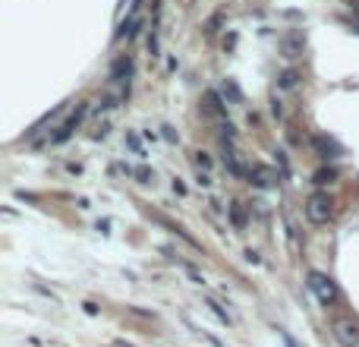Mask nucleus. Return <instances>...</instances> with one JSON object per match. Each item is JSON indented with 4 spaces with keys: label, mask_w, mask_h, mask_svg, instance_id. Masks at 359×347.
I'll use <instances>...</instances> for the list:
<instances>
[{
    "label": "nucleus",
    "mask_w": 359,
    "mask_h": 347,
    "mask_svg": "<svg viewBox=\"0 0 359 347\" xmlns=\"http://www.w3.org/2000/svg\"><path fill=\"white\" fill-rule=\"evenodd\" d=\"M231 218H233V225H237L240 231L246 227V211H243V205H240V202H233V205H231Z\"/></svg>",
    "instance_id": "11"
},
{
    "label": "nucleus",
    "mask_w": 359,
    "mask_h": 347,
    "mask_svg": "<svg viewBox=\"0 0 359 347\" xmlns=\"http://www.w3.org/2000/svg\"><path fill=\"white\" fill-rule=\"evenodd\" d=\"M278 82H281V89H297V86H299V73H297V70H284Z\"/></svg>",
    "instance_id": "10"
},
{
    "label": "nucleus",
    "mask_w": 359,
    "mask_h": 347,
    "mask_svg": "<svg viewBox=\"0 0 359 347\" xmlns=\"http://www.w3.org/2000/svg\"><path fill=\"white\" fill-rule=\"evenodd\" d=\"M208 307H211V313H215L217 319H221V322H227V325H231V313H227V309H224L221 303H217V300H208Z\"/></svg>",
    "instance_id": "12"
},
{
    "label": "nucleus",
    "mask_w": 359,
    "mask_h": 347,
    "mask_svg": "<svg viewBox=\"0 0 359 347\" xmlns=\"http://www.w3.org/2000/svg\"><path fill=\"white\" fill-rule=\"evenodd\" d=\"M205 104H208V111L215 117H227V104H221V98H217V92H205Z\"/></svg>",
    "instance_id": "8"
},
{
    "label": "nucleus",
    "mask_w": 359,
    "mask_h": 347,
    "mask_svg": "<svg viewBox=\"0 0 359 347\" xmlns=\"http://www.w3.org/2000/svg\"><path fill=\"white\" fill-rule=\"evenodd\" d=\"M312 149L319 152L322 158H337V155H344V149H340L334 139H328V136H312Z\"/></svg>",
    "instance_id": "4"
},
{
    "label": "nucleus",
    "mask_w": 359,
    "mask_h": 347,
    "mask_svg": "<svg viewBox=\"0 0 359 347\" xmlns=\"http://www.w3.org/2000/svg\"><path fill=\"white\" fill-rule=\"evenodd\" d=\"M123 73H126V76L133 73V63H129V60H117L114 63V73H110V76H114V79H120Z\"/></svg>",
    "instance_id": "14"
},
{
    "label": "nucleus",
    "mask_w": 359,
    "mask_h": 347,
    "mask_svg": "<svg viewBox=\"0 0 359 347\" xmlns=\"http://www.w3.org/2000/svg\"><path fill=\"white\" fill-rule=\"evenodd\" d=\"M303 45H306V38H303L299 32L287 35V38L281 41V48H284V54H287V57H299V54H303Z\"/></svg>",
    "instance_id": "6"
},
{
    "label": "nucleus",
    "mask_w": 359,
    "mask_h": 347,
    "mask_svg": "<svg viewBox=\"0 0 359 347\" xmlns=\"http://www.w3.org/2000/svg\"><path fill=\"white\" fill-rule=\"evenodd\" d=\"M331 334L340 347H359V319H353V316H334Z\"/></svg>",
    "instance_id": "3"
},
{
    "label": "nucleus",
    "mask_w": 359,
    "mask_h": 347,
    "mask_svg": "<svg viewBox=\"0 0 359 347\" xmlns=\"http://www.w3.org/2000/svg\"><path fill=\"white\" fill-rule=\"evenodd\" d=\"M196 168H199V170H205V174L211 170V158L205 155V152H196Z\"/></svg>",
    "instance_id": "15"
},
{
    "label": "nucleus",
    "mask_w": 359,
    "mask_h": 347,
    "mask_svg": "<svg viewBox=\"0 0 359 347\" xmlns=\"http://www.w3.org/2000/svg\"><path fill=\"white\" fill-rule=\"evenodd\" d=\"M303 211H306V218H309L312 225H328V221L334 218V199L319 190V193H312V196L306 199Z\"/></svg>",
    "instance_id": "2"
},
{
    "label": "nucleus",
    "mask_w": 359,
    "mask_h": 347,
    "mask_svg": "<svg viewBox=\"0 0 359 347\" xmlns=\"http://www.w3.org/2000/svg\"><path fill=\"white\" fill-rule=\"evenodd\" d=\"M306 284H309V291L319 297V303L322 307H334L340 300V287H337V281L331 278V275H325V272H315L312 268L309 275H306Z\"/></svg>",
    "instance_id": "1"
},
{
    "label": "nucleus",
    "mask_w": 359,
    "mask_h": 347,
    "mask_svg": "<svg viewBox=\"0 0 359 347\" xmlns=\"http://www.w3.org/2000/svg\"><path fill=\"white\" fill-rule=\"evenodd\" d=\"M246 262H252V266H256V262H258V252H252V250H246Z\"/></svg>",
    "instance_id": "16"
},
{
    "label": "nucleus",
    "mask_w": 359,
    "mask_h": 347,
    "mask_svg": "<svg viewBox=\"0 0 359 347\" xmlns=\"http://www.w3.org/2000/svg\"><path fill=\"white\" fill-rule=\"evenodd\" d=\"M224 164L231 168V174H237V177H243V168H240V161H237V158H233V152H227V155H224Z\"/></svg>",
    "instance_id": "13"
},
{
    "label": "nucleus",
    "mask_w": 359,
    "mask_h": 347,
    "mask_svg": "<svg viewBox=\"0 0 359 347\" xmlns=\"http://www.w3.org/2000/svg\"><path fill=\"white\" fill-rule=\"evenodd\" d=\"M221 92H224V98H227V102H233V104H243V92H240V86H237V82H233V79H224Z\"/></svg>",
    "instance_id": "7"
},
{
    "label": "nucleus",
    "mask_w": 359,
    "mask_h": 347,
    "mask_svg": "<svg viewBox=\"0 0 359 347\" xmlns=\"http://www.w3.org/2000/svg\"><path fill=\"white\" fill-rule=\"evenodd\" d=\"M249 180L256 186H274L278 184V174H274L272 168H265V164H256V168L249 170Z\"/></svg>",
    "instance_id": "5"
},
{
    "label": "nucleus",
    "mask_w": 359,
    "mask_h": 347,
    "mask_svg": "<svg viewBox=\"0 0 359 347\" xmlns=\"http://www.w3.org/2000/svg\"><path fill=\"white\" fill-rule=\"evenodd\" d=\"M334 180H337V170H334V168H319V170H315V177H312V184L325 186V184H334Z\"/></svg>",
    "instance_id": "9"
}]
</instances>
